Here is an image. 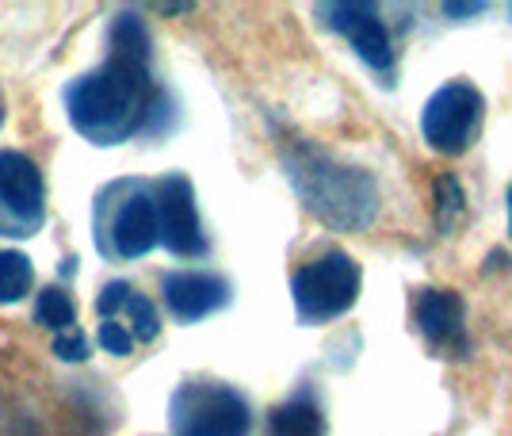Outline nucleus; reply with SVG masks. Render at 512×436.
I'll return each instance as SVG.
<instances>
[{"instance_id":"423d86ee","label":"nucleus","mask_w":512,"mask_h":436,"mask_svg":"<svg viewBox=\"0 0 512 436\" xmlns=\"http://www.w3.org/2000/svg\"><path fill=\"white\" fill-rule=\"evenodd\" d=\"M115 203L100 196V249L111 261H138L157 245V207L153 184L127 180L115 184Z\"/></svg>"},{"instance_id":"b1692460","label":"nucleus","mask_w":512,"mask_h":436,"mask_svg":"<svg viewBox=\"0 0 512 436\" xmlns=\"http://www.w3.org/2000/svg\"><path fill=\"white\" fill-rule=\"evenodd\" d=\"M509 16H512V4H509Z\"/></svg>"},{"instance_id":"5701e85b","label":"nucleus","mask_w":512,"mask_h":436,"mask_svg":"<svg viewBox=\"0 0 512 436\" xmlns=\"http://www.w3.org/2000/svg\"><path fill=\"white\" fill-rule=\"evenodd\" d=\"M0 123H4V100H0Z\"/></svg>"},{"instance_id":"a211bd4d","label":"nucleus","mask_w":512,"mask_h":436,"mask_svg":"<svg viewBox=\"0 0 512 436\" xmlns=\"http://www.w3.org/2000/svg\"><path fill=\"white\" fill-rule=\"evenodd\" d=\"M96 341H100V349H107L111 356H130L134 349V337H130V329L123 322H115V318H107L100 333H96Z\"/></svg>"},{"instance_id":"f3484780","label":"nucleus","mask_w":512,"mask_h":436,"mask_svg":"<svg viewBox=\"0 0 512 436\" xmlns=\"http://www.w3.org/2000/svg\"><path fill=\"white\" fill-rule=\"evenodd\" d=\"M0 436H43V433H39V421H35V414L27 406H20L8 394H0Z\"/></svg>"},{"instance_id":"7ed1b4c3","label":"nucleus","mask_w":512,"mask_h":436,"mask_svg":"<svg viewBox=\"0 0 512 436\" xmlns=\"http://www.w3.org/2000/svg\"><path fill=\"white\" fill-rule=\"evenodd\" d=\"M360 287V261L348 257L344 249H329L310 264H302L291 276V303L299 326H329L344 318L360 299Z\"/></svg>"},{"instance_id":"9b49d317","label":"nucleus","mask_w":512,"mask_h":436,"mask_svg":"<svg viewBox=\"0 0 512 436\" xmlns=\"http://www.w3.org/2000/svg\"><path fill=\"white\" fill-rule=\"evenodd\" d=\"M161 291H165L172 318L184 322V326H195V322L211 318L218 310H226L234 299V287L214 272H169Z\"/></svg>"},{"instance_id":"0eeeda50","label":"nucleus","mask_w":512,"mask_h":436,"mask_svg":"<svg viewBox=\"0 0 512 436\" xmlns=\"http://www.w3.org/2000/svg\"><path fill=\"white\" fill-rule=\"evenodd\" d=\"M482 119H486V96L470 81H448L428 96L421 111V134L436 153L459 157L474 146Z\"/></svg>"},{"instance_id":"dca6fc26","label":"nucleus","mask_w":512,"mask_h":436,"mask_svg":"<svg viewBox=\"0 0 512 436\" xmlns=\"http://www.w3.org/2000/svg\"><path fill=\"white\" fill-rule=\"evenodd\" d=\"M463 211H467L463 184L451 173H444L436 180V226H440V234H451V226L463 218Z\"/></svg>"},{"instance_id":"20e7f679","label":"nucleus","mask_w":512,"mask_h":436,"mask_svg":"<svg viewBox=\"0 0 512 436\" xmlns=\"http://www.w3.org/2000/svg\"><path fill=\"white\" fill-rule=\"evenodd\" d=\"M172 436H249V402L226 383H180L169 398Z\"/></svg>"},{"instance_id":"4be33fe9","label":"nucleus","mask_w":512,"mask_h":436,"mask_svg":"<svg viewBox=\"0 0 512 436\" xmlns=\"http://www.w3.org/2000/svg\"><path fill=\"white\" fill-rule=\"evenodd\" d=\"M505 211H509V238H512V184L505 188Z\"/></svg>"},{"instance_id":"f03ea898","label":"nucleus","mask_w":512,"mask_h":436,"mask_svg":"<svg viewBox=\"0 0 512 436\" xmlns=\"http://www.w3.org/2000/svg\"><path fill=\"white\" fill-rule=\"evenodd\" d=\"M283 173L310 215L337 234H360L379 218V184L360 165H344L306 138L283 146Z\"/></svg>"},{"instance_id":"412c9836","label":"nucleus","mask_w":512,"mask_h":436,"mask_svg":"<svg viewBox=\"0 0 512 436\" xmlns=\"http://www.w3.org/2000/svg\"><path fill=\"white\" fill-rule=\"evenodd\" d=\"M157 12H165V16H184V12H192V4H157Z\"/></svg>"},{"instance_id":"6e6552de","label":"nucleus","mask_w":512,"mask_h":436,"mask_svg":"<svg viewBox=\"0 0 512 436\" xmlns=\"http://www.w3.org/2000/svg\"><path fill=\"white\" fill-rule=\"evenodd\" d=\"M46 218V184L31 157L0 150V238H35Z\"/></svg>"},{"instance_id":"aec40b11","label":"nucleus","mask_w":512,"mask_h":436,"mask_svg":"<svg viewBox=\"0 0 512 436\" xmlns=\"http://www.w3.org/2000/svg\"><path fill=\"white\" fill-rule=\"evenodd\" d=\"M486 4H444V16H482Z\"/></svg>"},{"instance_id":"4468645a","label":"nucleus","mask_w":512,"mask_h":436,"mask_svg":"<svg viewBox=\"0 0 512 436\" xmlns=\"http://www.w3.org/2000/svg\"><path fill=\"white\" fill-rule=\"evenodd\" d=\"M31 284H35L31 261L23 253H16V249H4L0 253V303H20V299H27Z\"/></svg>"},{"instance_id":"ddd939ff","label":"nucleus","mask_w":512,"mask_h":436,"mask_svg":"<svg viewBox=\"0 0 512 436\" xmlns=\"http://www.w3.org/2000/svg\"><path fill=\"white\" fill-rule=\"evenodd\" d=\"M268 436H325V414L321 402L310 391L279 402L268 417Z\"/></svg>"},{"instance_id":"39448f33","label":"nucleus","mask_w":512,"mask_h":436,"mask_svg":"<svg viewBox=\"0 0 512 436\" xmlns=\"http://www.w3.org/2000/svg\"><path fill=\"white\" fill-rule=\"evenodd\" d=\"M314 16L356 50V58L375 73L379 85H398V46L383 20V8L363 4V0H348V4L337 0V4H318Z\"/></svg>"},{"instance_id":"1a4fd4ad","label":"nucleus","mask_w":512,"mask_h":436,"mask_svg":"<svg viewBox=\"0 0 512 436\" xmlns=\"http://www.w3.org/2000/svg\"><path fill=\"white\" fill-rule=\"evenodd\" d=\"M153 207H157V241L172 257H207L211 241L203 234L195 188L184 173H169L153 184Z\"/></svg>"},{"instance_id":"f8f14e48","label":"nucleus","mask_w":512,"mask_h":436,"mask_svg":"<svg viewBox=\"0 0 512 436\" xmlns=\"http://www.w3.org/2000/svg\"><path fill=\"white\" fill-rule=\"evenodd\" d=\"M96 310L104 314V322L123 310V314L130 318V337H134V341H153V337L161 333V322H157V310H153L150 299H146L142 291H134L130 284H119V280L100 291Z\"/></svg>"},{"instance_id":"f257e3e1","label":"nucleus","mask_w":512,"mask_h":436,"mask_svg":"<svg viewBox=\"0 0 512 436\" xmlns=\"http://www.w3.org/2000/svg\"><path fill=\"white\" fill-rule=\"evenodd\" d=\"M150 54L153 43L146 23L134 12H123L111 23V54L104 66L65 88L62 100L73 131L85 134L92 146H119L153 127L165 96L153 85Z\"/></svg>"},{"instance_id":"2eb2a0df","label":"nucleus","mask_w":512,"mask_h":436,"mask_svg":"<svg viewBox=\"0 0 512 436\" xmlns=\"http://www.w3.org/2000/svg\"><path fill=\"white\" fill-rule=\"evenodd\" d=\"M73 318H77V310H73V299H69L65 287H46L43 295L35 299V322L39 326L65 333V329H73Z\"/></svg>"},{"instance_id":"9d476101","label":"nucleus","mask_w":512,"mask_h":436,"mask_svg":"<svg viewBox=\"0 0 512 436\" xmlns=\"http://www.w3.org/2000/svg\"><path fill=\"white\" fill-rule=\"evenodd\" d=\"M413 322L428 341V349L440 356L463 360L470 352L467 341V306L459 299V291L451 287H428L413 303Z\"/></svg>"},{"instance_id":"6ab92c4d","label":"nucleus","mask_w":512,"mask_h":436,"mask_svg":"<svg viewBox=\"0 0 512 436\" xmlns=\"http://www.w3.org/2000/svg\"><path fill=\"white\" fill-rule=\"evenodd\" d=\"M54 356L58 360H69V364H81L88 356V341L81 329H65V333H58L54 337Z\"/></svg>"}]
</instances>
